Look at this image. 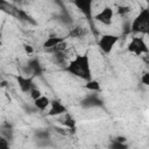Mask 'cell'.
I'll return each instance as SVG.
<instances>
[{"label": "cell", "mask_w": 149, "mask_h": 149, "mask_svg": "<svg viewBox=\"0 0 149 149\" xmlns=\"http://www.w3.org/2000/svg\"><path fill=\"white\" fill-rule=\"evenodd\" d=\"M130 30L133 33L149 35V7L143 8L135 16V19L130 24Z\"/></svg>", "instance_id": "cell-2"}, {"label": "cell", "mask_w": 149, "mask_h": 149, "mask_svg": "<svg viewBox=\"0 0 149 149\" xmlns=\"http://www.w3.org/2000/svg\"><path fill=\"white\" fill-rule=\"evenodd\" d=\"M141 81H142L143 85L149 86V71L142 74V77H141Z\"/></svg>", "instance_id": "cell-20"}, {"label": "cell", "mask_w": 149, "mask_h": 149, "mask_svg": "<svg viewBox=\"0 0 149 149\" xmlns=\"http://www.w3.org/2000/svg\"><path fill=\"white\" fill-rule=\"evenodd\" d=\"M36 136H37L40 140H48L49 136H50V134H49V132L44 130V132H37V133H36Z\"/></svg>", "instance_id": "cell-19"}, {"label": "cell", "mask_w": 149, "mask_h": 149, "mask_svg": "<svg viewBox=\"0 0 149 149\" xmlns=\"http://www.w3.org/2000/svg\"><path fill=\"white\" fill-rule=\"evenodd\" d=\"M8 141H9V140L6 139L5 136H0V144L3 146L5 148H8V147H9V142H8Z\"/></svg>", "instance_id": "cell-21"}, {"label": "cell", "mask_w": 149, "mask_h": 149, "mask_svg": "<svg viewBox=\"0 0 149 149\" xmlns=\"http://www.w3.org/2000/svg\"><path fill=\"white\" fill-rule=\"evenodd\" d=\"M51 104V100L48 98V97H44V95H41L40 98H37L36 100H34V105L37 109L40 111H44L47 109V107Z\"/></svg>", "instance_id": "cell-12"}, {"label": "cell", "mask_w": 149, "mask_h": 149, "mask_svg": "<svg viewBox=\"0 0 149 149\" xmlns=\"http://www.w3.org/2000/svg\"><path fill=\"white\" fill-rule=\"evenodd\" d=\"M85 88L92 92H99L100 91V84L97 80H87L85 84Z\"/></svg>", "instance_id": "cell-14"}, {"label": "cell", "mask_w": 149, "mask_h": 149, "mask_svg": "<svg viewBox=\"0 0 149 149\" xmlns=\"http://www.w3.org/2000/svg\"><path fill=\"white\" fill-rule=\"evenodd\" d=\"M23 48H24V51H26V54H33V51H34V49H33L30 45H24Z\"/></svg>", "instance_id": "cell-23"}, {"label": "cell", "mask_w": 149, "mask_h": 149, "mask_svg": "<svg viewBox=\"0 0 149 149\" xmlns=\"http://www.w3.org/2000/svg\"><path fill=\"white\" fill-rule=\"evenodd\" d=\"M27 66H28V70H29L34 76H41V74H42L43 69H42V65H41V63H40V61H38L37 58H31V59H29Z\"/></svg>", "instance_id": "cell-10"}, {"label": "cell", "mask_w": 149, "mask_h": 149, "mask_svg": "<svg viewBox=\"0 0 149 149\" xmlns=\"http://www.w3.org/2000/svg\"><path fill=\"white\" fill-rule=\"evenodd\" d=\"M1 86L3 87V86H6V81H2V84H1Z\"/></svg>", "instance_id": "cell-26"}, {"label": "cell", "mask_w": 149, "mask_h": 149, "mask_svg": "<svg viewBox=\"0 0 149 149\" xmlns=\"http://www.w3.org/2000/svg\"><path fill=\"white\" fill-rule=\"evenodd\" d=\"M128 12H129V8L128 7H119L118 8V14H120V15H122L125 13H128Z\"/></svg>", "instance_id": "cell-22"}, {"label": "cell", "mask_w": 149, "mask_h": 149, "mask_svg": "<svg viewBox=\"0 0 149 149\" xmlns=\"http://www.w3.org/2000/svg\"><path fill=\"white\" fill-rule=\"evenodd\" d=\"M61 122H62L63 126L70 128L72 132L76 130V121H74V119H73L69 113H65V115H64V118L61 120Z\"/></svg>", "instance_id": "cell-13"}, {"label": "cell", "mask_w": 149, "mask_h": 149, "mask_svg": "<svg viewBox=\"0 0 149 149\" xmlns=\"http://www.w3.org/2000/svg\"><path fill=\"white\" fill-rule=\"evenodd\" d=\"M81 107L84 108H91V107H99L102 105V101L100 100V98L97 94H88L86 95L81 102H80Z\"/></svg>", "instance_id": "cell-9"}, {"label": "cell", "mask_w": 149, "mask_h": 149, "mask_svg": "<svg viewBox=\"0 0 149 149\" xmlns=\"http://www.w3.org/2000/svg\"><path fill=\"white\" fill-rule=\"evenodd\" d=\"M16 80H17V84H19V87L21 88L22 92L27 93V92H30L35 85H34V81H33V78L31 77H24V76H17L16 77Z\"/></svg>", "instance_id": "cell-8"}, {"label": "cell", "mask_w": 149, "mask_h": 149, "mask_svg": "<svg viewBox=\"0 0 149 149\" xmlns=\"http://www.w3.org/2000/svg\"><path fill=\"white\" fill-rule=\"evenodd\" d=\"M86 33H85V29L84 28H81V27H76V28H73L71 31H70V36H72V37H81V36H84Z\"/></svg>", "instance_id": "cell-16"}, {"label": "cell", "mask_w": 149, "mask_h": 149, "mask_svg": "<svg viewBox=\"0 0 149 149\" xmlns=\"http://www.w3.org/2000/svg\"><path fill=\"white\" fill-rule=\"evenodd\" d=\"M109 147L113 148V149H126V148H127V144L123 143V142H120V141L114 140V141L109 144Z\"/></svg>", "instance_id": "cell-17"}, {"label": "cell", "mask_w": 149, "mask_h": 149, "mask_svg": "<svg viewBox=\"0 0 149 149\" xmlns=\"http://www.w3.org/2000/svg\"><path fill=\"white\" fill-rule=\"evenodd\" d=\"M65 71L69 72L70 74L78 77L84 80H91L92 74H91V66H90V58L88 55H77L66 66Z\"/></svg>", "instance_id": "cell-1"}, {"label": "cell", "mask_w": 149, "mask_h": 149, "mask_svg": "<svg viewBox=\"0 0 149 149\" xmlns=\"http://www.w3.org/2000/svg\"><path fill=\"white\" fill-rule=\"evenodd\" d=\"M29 93H30V97H31V99H33V100H36L37 98H40V97L42 95L41 91H40L38 88H36V87H34Z\"/></svg>", "instance_id": "cell-18"}, {"label": "cell", "mask_w": 149, "mask_h": 149, "mask_svg": "<svg viewBox=\"0 0 149 149\" xmlns=\"http://www.w3.org/2000/svg\"><path fill=\"white\" fill-rule=\"evenodd\" d=\"M118 41H119V36L113 34H105L100 37L98 45L104 54H109L114 48V45L118 43Z\"/></svg>", "instance_id": "cell-4"}, {"label": "cell", "mask_w": 149, "mask_h": 149, "mask_svg": "<svg viewBox=\"0 0 149 149\" xmlns=\"http://www.w3.org/2000/svg\"><path fill=\"white\" fill-rule=\"evenodd\" d=\"M127 49H128L129 52H133L136 56L146 55V54L149 52V48H148L147 43L144 42V40L142 37H133L132 41L129 42Z\"/></svg>", "instance_id": "cell-3"}, {"label": "cell", "mask_w": 149, "mask_h": 149, "mask_svg": "<svg viewBox=\"0 0 149 149\" xmlns=\"http://www.w3.org/2000/svg\"><path fill=\"white\" fill-rule=\"evenodd\" d=\"M113 16H114V10L112 9V7H105L94 16V20L105 26H109L113 21Z\"/></svg>", "instance_id": "cell-6"}, {"label": "cell", "mask_w": 149, "mask_h": 149, "mask_svg": "<svg viewBox=\"0 0 149 149\" xmlns=\"http://www.w3.org/2000/svg\"><path fill=\"white\" fill-rule=\"evenodd\" d=\"M73 5L76 6V8L87 20H91L92 19V5H93V0H73Z\"/></svg>", "instance_id": "cell-5"}, {"label": "cell", "mask_w": 149, "mask_h": 149, "mask_svg": "<svg viewBox=\"0 0 149 149\" xmlns=\"http://www.w3.org/2000/svg\"><path fill=\"white\" fill-rule=\"evenodd\" d=\"M143 61H144L147 64H149V52L146 54V56H143Z\"/></svg>", "instance_id": "cell-25"}, {"label": "cell", "mask_w": 149, "mask_h": 149, "mask_svg": "<svg viewBox=\"0 0 149 149\" xmlns=\"http://www.w3.org/2000/svg\"><path fill=\"white\" fill-rule=\"evenodd\" d=\"M115 140H116V141H120V142H123V143L126 142V137H125V136H118Z\"/></svg>", "instance_id": "cell-24"}, {"label": "cell", "mask_w": 149, "mask_h": 149, "mask_svg": "<svg viewBox=\"0 0 149 149\" xmlns=\"http://www.w3.org/2000/svg\"><path fill=\"white\" fill-rule=\"evenodd\" d=\"M1 136H5L8 140L13 137V128L10 125H2L1 126Z\"/></svg>", "instance_id": "cell-15"}, {"label": "cell", "mask_w": 149, "mask_h": 149, "mask_svg": "<svg viewBox=\"0 0 149 149\" xmlns=\"http://www.w3.org/2000/svg\"><path fill=\"white\" fill-rule=\"evenodd\" d=\"M50 105H51V107L48 112L49 116H59V115H63V114L68 113L66 107L58 100H52Z\"/></svg>", "instance_id": "cell-7"}, {"label": "cell", "mask_w": 149, "mask_h": 149, "mask_svg": "<svg viewBox=\"0 0 149 149\" xmlns=\"http://www.w3.org/2000/svg\"><path fill=\"white\" fill-rule=\"evenodd\" d=\"M64 40H65L64 37H59V36H56V35H55V36H50V37H48V38L44 41L43 48H44L45 50H50V49L55 48L56 45L63 43Z\"/></svg>", "instance_id": "cell-11"}, {"label": "cell", "mask_w": 149, "mask_h": 149, "mask_svg": "<svg viewBox=\"0 0 149 149\" xmlns=\"http://www.w3.org/2000/svg\"><path fill=\"white\" fill-rule=\"evenodd\" d=\"M14 1H21V0H14Z\"/></svg>", "instance_id": "cell-27"}]
</instances>
